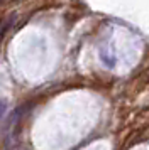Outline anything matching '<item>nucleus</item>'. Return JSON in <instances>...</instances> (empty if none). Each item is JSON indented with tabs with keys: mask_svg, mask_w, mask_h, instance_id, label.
Listing matches in <instances>:
<instances>
[{
	"mask_svg": "<svg viewBox=\"0 0 149 150\" xmlns=\"http://www.w3.org/2000/svg\"><path fill=\"white\" fill-rule=\"evenodd\" d=\"M27 108H19L15 110L10 118H9V122H7V133H5V145L7 149H12L15 147V143H17V137H19V123H20V118L22 115L26 113Z\"/></svg>",
	"mask_w": 149,
	"mask_h": 150,
	"instance_id": "f257e3e1",
	"label": "nucleus"
},
{
	"mask_svg": "<svg viewBox=\"0 0 149 150\" xmlns=\"http://www.w3.org/2000/svg\"><path fill=\"white\" fill-rule=\"evenodd\" d=\"M4 111H5V103H4L2 100H0V118L4 116Z\"/></svg>",
	"mask_w": 149,
	"mask_h": 150,
	"instance_id": "f03ea898",
	"label": "nucleus"
}]
</instances>
